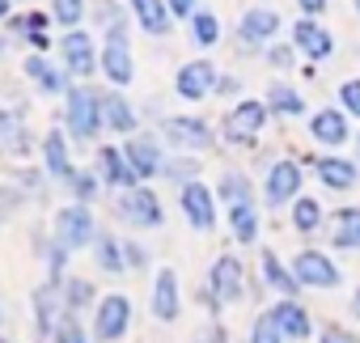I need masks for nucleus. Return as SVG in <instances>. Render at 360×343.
<instances>
[{
	"instance_id": "24",
	"label": "nucleus",
	"mask_w": 360,
	"mask_h": 343,
	"mask_svg": "<svg viewBox=\"0 0 360 343\" xmlns=\"http://www.w3.org/2000/svg\"><path fill=\"white\" fill-rule=\"evenodd\" d=\"M102 119H106V131L115 136H140V110L136 102L123 98V89H102Z\"/></svg>"
},
{
	"instance_id": "17",
	"label": "nucleus",
	"mask_w": 360,
	"mask_h": 343,
	"mask_svg": "<svg viewBox=\"0 0 360 343\" xmlns=\"http://www.w3.org/2000/svg\"><path fill=\"white\" fill-rule=\"evenodd\" d=\"M0 153L13 161H26L30 153H39V136L26 127V106H18V110L0 106Z\"/></svg>"
},
{
	"instance_id": "9",
	"label": "nucleus",
	"mask_w": 360,
	"mask_h": 343,
	"mask_svg": "<svg viewBox=\"0 0 360 343\" xmlns=\"http://www.w3.org/2000/svg\"><path fill=\"white\" fill-rule=\"evenodd\" d=\"M212 305H238L246 297V267L238 254H221L212 267H208V292H204Z\"/></svg>"
},
{
	"instance_id": "27",
	"label": "nucleus",
	"mask_w": 360,
	"mask_h": 343,
	"mask_svg": "<svg viewBox=\"0 0 360 343\" xmlns=\"http://www.w3.org/2000/svg\"><path fill=\"white\" fill-rule=\"evenodd\" d=\"M259 267H263V284H267V288H276L284 301H297L301 284H297V276H292V263H284L276 250H259Z\"/></svg>"
},
{
	"instance_id": "44",
	"label": "nucleus",
	"mask_w": 360,
	"mask_h": 343,
	"mask_svg": "<svg viewBox=\"0 0 360 343\" xmlns=\"http://www.w3.org/2000/svg\"><path fill=\"white\" fill-rule=\"evenodd\" d=\"M51 343H89V330L81 326V318L64 313V318H60V326H56V335H51Z\"/></svg>"
},
{
	"instance_id": "37",
	"label": "nucleus",
	"mask_w": 360,
	"mask_h": 343,
	"mask_svg": "<svg viewBox=\"0 0 360 343\" xmlns=\"http://www.w3.org/2000/svg\"><path fill=\"white\" fill-rule=\"evenodd\" d=\"M47 13L68 34V30H81V22L89 18V0H47Z\"/></svg>"
},
{
	"instance_id": "50",
	"label": "nucleus",
	"mask_w": 360,
	"mask_h": 343,
	"mask_svg": "<svg viewBox=\"0 0 360 343\" xmlns=\"http://www.w3.org/2000/svg\"><path fill=\"white\" fill-rule=\"evenodd\" d=\"M292 5H297V9H301L305 18H314V22H318V18L326 13V0H292Z\"/></svg>"
},
{
	"instance_id": "47",
	"label": "nucleus",
	"mask_w": 360,
	"mask_h": 343,
	"mask_svg": "<svg viewBox=\"0 0 360 343\" xmlns=\"http://www.w3.org/2000/svg\"><path fill=\"white\" fill-rule=\"evenodd\" d=\"M165 5H169V13H174V22H191L204 5H200V0H165Z\"/></svg>"
},
{
	"instance_id": "8",
	"label": "nucleus",
	"mask_w": 360,
	"mask_h": 343,
	"mask_svg": "<svg viewBox=\"0 0 360 343\" xmlns=\"http://www.w3.org/2000/svg\"><path fill=\"white\" fill-rule=\"evenodd\" d=\"M22 77H26L43 98H68V93L77 89L72 72H68L64 64H56L51 56H39V51H30V56L22 60Z\"/></svg>"
},
{
	"instance_id": "20",
	"label": "nucleus",
	"mask_w": 360,
	"mask_h": 343,
	"mask_svg": "<svg viewBox=\"0 0 360 343\" xmlns=\"http://www.w3.org/2000/svg\"><path fill=\"white\" fill-rule=\"evenodd\" d=\"M102 77H106L110 89H127L136 81L131 39H102Z\"/></svg>"
},
{
	"instance_id": "55",
	"label": "nucleus",
	"mask_w": 360,
	"mask_h": 343,
	"mask_svg": "<svg viewBox=\"0 0 360 343\" xmlns=\"http://www.w3.org/2000/svg\"><path fill=\"white\" fill-rule=\"evenodd\" d=\"M356 313H360V292H356Z\"/></svg>"
},
{
	"instance_id": "46",
	"label": "nucleus",
	"mask_w": 360,
	"mask_h": 343,
	"mask_svg": "<svg viewBox=\"0 0 360 343\" xmlns=\"http://www.w3.org/2000/svg\"><path fill=\"white\" fill-rule=\"evenodd\" d=\"M263 60L276 68V72H288L297 64V47L292 43H276V47H263Z\"/></svg>"
},
{
	"instance_id": "21",
	"label": "nucleus",
	"mask_w": 360,
	"mask_h": 343,
	"mask_svg": "<svg viewBox=\"0 0 360 343\" xmlns=\"http://www.w3.org/2000/svg\"><path fill=\"white\" fill-rule=\"evenodd\" d=\"M292 47H297V56H305L309 64H326V60L335 56V34H330L322 22L301 18V22L292 26Z\"/></svg>"
},
{
	"instance_id": "14",
	"label": "nucleus",
	"mask_w": 360,
	"mask_h": 343,
	"mask_svg": "<svg viewBox=\"0 0 360 343\" xmlns=\"http://www.w3.org/2000/svg\"><path fill=\"white\" fill-rule=\"evenodd\" d=\"M131 330V301L123 292H106L94 305V339L98 343H119Z\"/></svg>"
},
{
	"instance_id": "41",
	"label": "nucleus",
	"mask_w": 360,
	"mask_h": 343,
	"mask_svg": "<svg viewBox=\"0 0 360 343\" xmlns=\"http://www.w3.org/2000/svg\"><path fill=\"white\" fill-rule=\"evenodd\" d=\"M102 191H106V187H102V179H98V169H81V165H77V174L68 179V195H72V204H94Z\"/></svg>"
},
{
	"instance_id": "31",
	"label": "nucleus",
	"mask_w": 360,
	"mask_h": 343,
	"mask_svg": "<svg viewBox=\"0 0 360 343\" xmlns=\"http://www.w3.org/2000/svg\"><path fill=\"white\" fill-rule=\"evenodd\" d=\"M263 102H267V110L280 115V119H301V115H305V98H301V89H292L288 81H271Z\"/></svg>"
},
{
	"instance_id": "56",
	"label": "nucleus",
	"mask_w": 360,
	"mask_h": 343,
	"mask_svg": "<svg viewBox=\"0 0 360 343\" xmlns=\"http://www.w3.org/2000/svg\"><path fill=\"white\" fill-rule=\"evenodd\" d=\"M0 326H5V309H0Z\"/></svg>"
},
{
	"instance_id": "36",
	"label": "nucleus",
	"mask_w": 360,
	"mask_h": 343,
	"mask_svg": "<svg viewBox=\"0 0 360 343\" xmlns=\"http://www.w3.org/2000/svg\"><path fill=\"white\" fill-rule=\"evenodd\" d=\"M89 22L102 30V39H106V34L127 30V13H123L119 0H94V5H89Z\"/></svg>"
},
{
	"instance_id": "48",
	"label": "nucleus",
	"mask_w": 360,
	"mask_h": 343,
	"mask_svg": "<svg viewBox=\"0 0 360 343\" xmlns=\"http://www.w3.org/2000/svg\"><path fill=\"white\" fill-rule=\"evenodd\" d=\"M123 254H127V271H144L148 267V250L140 242H123Z\"/></svg>"
},
{
	"instance_id": "26",
	"label": "nucleus",
	"mask_w": 360,
	"mask_h": 343,
	"mask_svg": "<svg viewBox=\"0 0 360 343\" xmlns=\"http://www.w3.org/2000/svg\"><path fill=\"white\" fill-rule=\"evenodd\" d=\"M127 9H131V22L153 39H165L174 30V13L165 0H127Z\"/></svg>"
},
{
	"instance_id": "28",
	"label": "nucleus",
	"mask_w": 360,
	"mask_h": 343,
	"mask_svg": "<svg viewBox=\"0 0 360 343\" xmlns=\"http://www.w3.org/2000/svg\"><path fill=\"white\" fill-rule=\"evenodd\" d=\"M271 318H276V326H280L284 339H309V330H314V318H309V309L301 301H284L280 297L271 305Z\"/></svg>"
},
{
	"instance_id": "30",
	"label": "nucleus",
	"mask_w": 360,
	"mask_h": 343,
	"mask_svg": "<svg viewBox=\"0 0 360 343\" xmlns=\"http://www.w3.org/2000/svg\"><path fill=\"white\" fill-rule=\"evenodd\" d=\"M47 26H51V13H13V18H9V34L26 39L39 56H47V47H51L47 34H43Z\"/></svg>"
},
{
	"instance_id": "4",
	"label": "nucleus",
	"mask_w": 360,
	"mask_h": 343,
	"mask_svg": "<svg viewBox=\"0 0 360 343\" xmlns=\"http://www.w3.org/2000/svg\"><path fill=\"white\" fill-rule=\"evenodd\" d=\"M98 233H102V229H98L89 204H64V208H56V216H51V238L64 242L68 250H94Z\"/></svg>"
},
{
	"instance_id": "32",
	"label": "nucleus",
	"mask_w": 360,
	"mask_h": 343,
	"mask_svg": "<svg viewBox=\"0 0 360 343\" xmlns=\"http://www.w3.org/2000/svg\"><path fill=\"white\" fill-rule=\"evenodd\" d=\"M60 301H64V313H72V318H81L89 305H98L102 297H98V288L89 284V280H81V276H68L64 284H60Z\"/></svg>"
},
{
	"instance_id": "19",
	"label": "nucleus",
	"mask_w": 360,
	"mask_h": 343,
	"mask_svg": "<svg viewBox=\"0 0 360 343\" xmlns=\"http://www.w3.org/2000/svg\"><path fill=\"white\" fill-rule=\"evenodd\" d=\"M314 174L326 191H356L360 187V161L356 157H343V153H326V157H314Z\"/></svg>"
},
{
	"instance_id": "58",
	"label": "nucleus",
	"mask_w": 360,
	"mask_h": 343,
	"mask_svg": "<svg viewBox=\"0 0 360 343\" xmlns=\"http://www.w3.org/2000/svg\"><path fill=\"white\" fill-rule=\"evenodd\" d=\"M0 343H9V339H0Z\"/></svg>"
},
{
	"instance_id": "22",
	"label": "nucleus",
	"mask_w": 360,
	"mask_h": 343,
	"mask_svg": "<svg viewBox=\"0 0 360 343\" xmlns=\"http://www.w3.org/2000/svg\"><path fill=\"white\" fill-rule=\"evenodd\" d=\"M153 318L157 322H178V313H183V288H178V271L174 267H161L153 276Z\"/></svg>"
},
{
	"instance_id": "15",
	"label": "nucleus",
	"mask_w": 360,
	"mask_h": 343,
	"mask_svg": "<svg viewBox=\"0 0 360 343\" xmlns=\"http://www.w3.org/2000/svg\"><path fill=\"white\" fill-rule=\"evenodd\" d=\"M94 169H98V179H102V187L106 191H131V187H144L140 179H136V169H131V161L123 157V144H98L94 148Z\"/></svg>"
},
{
	"instance_id": "45",
	"label": "nucleus",
	"mask_w": 360,
	"mask_h": 343,
	"mask_svg": "<svg viewBox=\"0 0 360 343\" xmlns=\"http://www.w3.org/2000/svg\"><path fill=\"white\" fill-rule=\"evenodd\" d=\"M250 343H284V335H280V326H276L271 309L255 318V326H250Z\"/></svg>"
},
{
	"instance_id": "38",
	"label": "nucleus",
	"mask_w": 360,
	"mask_h": 343,
	"mask_svg": "<svg viewBox=\"0 0 360 343\" xmlns=\"http://www.w3.org/2000/svg\"><path fill=\"white\" fill-rule=\"evenodd\" d=\"M187 30H191V43H195V47H204V51H208V47H217V43H221V34H225L221 18H217L212 9H200V13L187 22Z\"/></svg>"
},
{
	"instance_id": "2",
	"label": "nucleus",
	"mask_w": 360,
	"mask_h": 343,
	"mask_svg": "<svg viewBox=\"0 0 360 343\" xmlns=\"http://www.w3.org/2000/svg\"><path fill=\"white\" fill-rule=\"evenodd\" d=\"M267 123H271V110L263 98H238L229 106V115L221 119V140L233 148H255Z\"/></svg>"
},
{
	"instance_id": "18",
	"label": "nucleus",
	"mask_w": 360,
	"mask_h": 343,
	"mask_svg": "<svg viewBox=\"0 0 360 343\" xmlns=\"http://www.w3.org/2000/svg\"><path fill=\"white\" fill-rule=\"evenodd\" d=\"M284 30V18L267 5H255L238 18V43H246V51H259L267 43H276V34Z\"/></svg>"
},
{
	"instance_id": "6",
	"label": "nucleus",
	"mask_w": 360,
	"mask_h": 343,
	"mask_svg": "<svg viewBox=\"0 0 360 343\" xmlns=\"http://www.w3.org/2000/svg\"><path fill=\"white\" fill-rule=\"evenodd\" d=\"M56 51H60V64L72 72V81H89L94 72H102V47H98V39H94L85 26L60 34Z\"/></svg>"
},
{
	"instance_id": "23",
	"label": "nucleus",
	"mask_w": 360,
	"mask_h": 343,
	"mask_svg": "<svg viewBox=\"0 0 360 343\" xmlns=\"http://www.w3.org/2000/svg\"><path fill=\"white\" fill-rule=\"evenodd\" d=\"M309 140H318L322 148H343L352 140V119L339 106H322L309 115Z\"/></svg>"
},
{
	"instance_id": "43",
	"label": "nucleus",
	"mask_w": 360,
	"mask_h": 343,
	"mask_svg": "<svg viewBox=\"0 0 360 343\" xmlns=\"http://www.w3.org/2000/svg\"><path fill=\"white\" fill-rule=\"evenodd\" d=\"M335 98H339V110H343L347 119H360V77H352V81H339Z\"/></svg>"
},
{
	"instance_id": "54",
	"label": "nucleus",
	"mask_w": 360,
	"mask_h": 343,
	"mask_svg": "<svg viewBox=\"0 0 360 343\" xmlns=\"http://www.w3.org/2000/svg\"><path fill=\"white\" fill-rule=\"evenodd\" d=\"M356 161H360V136H356Z\"/></svg>"
},
{
	"instance_id": "11",
	"label": "nucleus",
	"mask_w": 360,
	"mask_h": 343,
	"mask_svg": "<svg viewBox=\"0 0 360 343\" xmlns=\"http://www.w3.org/2000/svg\"><path fill=\"white\" fill-rule=\"evenodd\" d=\"M217 81H221L217 64H212L208 56H200V60L178 64V72H174V93L183 98V102H208V98H217Z\"/></svg>"
},
{
	"instance_id": "42",
	"label": "nucleus",
	"mask_w": 360,
	"mask_h": 343,
	"mask_svg": "<svg viewBox=\"0 0 360 343\" xmlns=\"http://www.w3.org/2000/svg\"><path fill=\"white\" fill-rule=\"evenodd\" d=\"M47 174H43V165L39 169H13V187L22 191V200H43L47 195Z\"/></svg>"
},
{
	"instance_id": "34",
	"label": "nucleus",
	"mask_w": 360,
	"mask_h": 343,
	"mask_svg": "<svg viewBox=\"0 0 360 343\" xmlns=\"http://www.w3.org/2000/svg\"><path fill=\"white\" fill-rule=\"evenodd\" d=\"M217 200H225V208H233V204H255V183H250V174H242V169H225L221 183H217Z\"/></svg>"
},
{
	"instance_id": "39",
	"label": "nucleus",
	"mask_w": 360,
	"mask_h": 343,
	"mask_svg": "<svg viewBox=\"0 0 360 343\" xmlns=\"http://www.w3.org/2000/svg\"><path fill=\"white\" fill-rule=\"evenodd\" d=\"M161 179H169L178 191H183L187 183H200V157H191V153H174V157L165 161V169H161Z\"/></svg>"
},
{
	"instance_id": "13",
	"label": "nucleus",
	"mask_w": 360,
	"mask_h": 343,
	"mask_svg": "<svg viewBox=\"0 0 360 343\" xmlns=\"http://www.w3.org/2000/svg\"><path fill=\"white\" fill-rule=\"evenodd\" d=\"M292 276H297L301 288H318V292H330V288L343 284V271H339V263L326 250H301V254H292Z\"/></svg>"
},
{
	"instance_id": "5",
	"label": "nucleus",
	"mask_w": 360,
	"mask_h": 343,
	"mask_svg": "<svg viewBox=\"0 0 360 343\" xmlns=\"http://www.w3.org/2000/svg\"><path fill=\"white\" fill-rule=\"evenodd\" d=\"M301 187H305V169L301 161L292 157H276L267 165V174H263V204L276 212V208H292L301 200Z\"/></svg>"
},
{
	"instance_id": "40",
	"label": "nucleus",
	"mask_w": 360,
	"mask_h": 343,
	"mask_svg": "<svg viewBox=\"0 0 360 343\" xmlns=\"http://www.w3.org/2000/svg\"><path fill=\"white\" fill-rule=\"evenodd\" d=\"M322 221H326V212H322V204H318L314 195H301V200L292 204V229H297V233H318Z\"/></svg>"
},
{
	"instance_id": "52",
	"label": "nucleus",
	"mask_w": 360,
	"mask_h": 343,
	"mask_svg": "<svg viewBox=\"0 0 360 343\" xmlns=\"http://www.w3.org/2000/svg\"><path fill=\"white\" fill-rule=\"evenodd\" d=\"M13 18V0H0V22H9Z\"/></svg>"
},
{
	"instance_id": "10",
	"label": "nucleus",
	"mask_w": 360,
	"mask_h": 343,
	"mask_svg": "<svg viewBox=\"0 0 360 343\" xmlns=\"http://www.w3.org/2000/svg\"><path fill=\"white\" fill-rule=\"evenodd\" d=\"M217 187H208L204 179L200 183H187L183 191H178V208H183V216H187V225L195 229V233H212L217 225H221V212H217Z\"/></svg>"
},
{
	"instance_id": "49",
	"label": "nucleus",
	"mask_w": 360,
	"mask_h": 343,
	"mask_svg": "<svg viewBox=\"0 0 360 343\" xmlns=\"http://www.w3.org/2000/svg\"><path fill=\"white\" fill-rule=\"evenodd\" d=\"M238 93H242V77L221 72V81H217V98H238Z\"/></svg>"
},
{
	"instance_id": "25",
	"label": "nucleus",
	"mask_w": 360,
	"mask_h": 343,
	"mask_svg": "<svg viewBox=\"0 0 360 343\" xmlns=\"http://www.w3.org/2000/svg\"><path fill=\"white\" fill-rule=\"evenodd\" d=\"M30 305H34V330H39V339H51L56 326H60V318H64L60 288H56V284H39V288L30 292Z\"/></svg>"
},
{
	"instance_id": "57",
	"label": "nucleus",
	"mask_w": 360,
	"mask_h": 343,
	"mask_svg": "<svg viewBox=\"0 0 360 343\" xmlns=\"http://www.w3.org/2000/svg\"><path fill=\"white\" fill-rule=\"evenodd\" d=\"M352 5H356V13H360V0H352Z\"/></svg>"
},
{
	"instance_id": "16",
	"label": "nucleus",
	"mask_w": 360,
	"mask_h": 343,
	"mask_svg": "<svg viewBox=\"0 0 360 343\" xmlns=\"http://www.w3.org/2000/svg\"><path fill=\"white\" fill-rule=\"evenodd\" d=\"M123 157L131 161V169H136V179L140 183H148V179H161V169H165V148H161V136L157 131H140V136H131V140H123Z\"/></svg>"
},
{
	"instance_id": "29",
	"label": "nucleus",
	"mask_w": 360,
	"mask_h": 343,
	"mask_svg": "<svg viewBox=\"0 0 360 343\" xmlns=\"http://www.w3.org/2000/svg\"><path fill=\"white\" fill-rule=\"evenodd\" d=\"M225 225H229L233 242H242V246H255V242H259V229H263L259 204H233V208H225Z\"/></svg>"
},
{
	"instance_id": "53",
	"label": "nucleus",
	"mask_w": 360,
	"mask_h": 343,
	"mask_svg": "<svg viewBox=\"0 0 360 343\" xmlns=\"http://www.w3.org/2000/svg\"><path fill=\"white\" fill-rule=\"evenodd\" d=\"M9 43H13V34H9V30H0V56L9 51Z\"/></svg>"
},
{
	"instance_id": "1",
	"label": "nucleus",
	"mask_w": 360,
	"mask_h": 343,
	"mask_svg": "<svg viewBox=\"0 0 360 343\" xmlns=\"http://www.w3.org/2000/svg\"><path fill=\"white\" fill-rule=\"evenodd\" d=\"M64 131H68V140H77V144H94V140L106 131L102 93H98V89L77 85V89L64 98Z\"/></svg>"
},
{
	"instance_id": "12",
	"label": "nucleus",
	"mask_w": 360,
	"mask_h": 343,
	"mask_svg": "<svg viewBox=\"0 0 360 343\" xmlns=\"http://www.w3.org/2000/svg\"><path fill=\"white\" fill-rule=\"evenodd\" d=\"M39 161H43V174L56 187H68V179L77 174V165H72V144H68L64 127H47L39 136Z\"/></svg>"
},
{
	"instance_id": "35",
	"label": "nucleus",
	"mask_w": 360,
	"mask_h": 343,
	"mask_svg": "<svg viewBox=\"0 0 360 343\" xmlns=\"http://www.w3.org/2000/svg\"><path fill=\"white\" fill-rule=\"evenodd\" d=\"M94 263H98L106 276H123V271H127L123 242H119L115 233H98V242H94Z\"/></svg>"
},
{
	"instance_id": "7",
	"label": "nucleus",
	"mask_w": 360,
	"mask_h": 343,
	"mask_svg": "<svg viewBox=\"0 0 360 343\" xmlns=\"http://www.w3.org/2000/svg\"><path fill=\"white\" fill-rule=\"evenodd\" d=\"M115 216L131 229H161L165 225V208L157 200L153 187H131V191H119L115 195Z\"/></svg>"
},
{
	"instance_id": "51",
	"label": "nucleus",
	"mask_w": 360,
	"mask_h": 343,
	"mask_svg": "<svg viewBox=\"0 0 360 343\" xmlns=\"http://www.w3.org/2000/svg\"><path fill=\"white\" fill-rule=\"evenodd\" d=\"M322 343H356V339H352L343 326H326V330H322Z\"/></svg>"
},
{
	"instance_id": "3",
	"label": "nucleus",
	"mask_w": 360,
	"mask_h": 343,
	"mask_svg": "<svg viewBox=\"0 0 360 343\" xmlns=\"http://www.w3.org/2000/svg\"><path fill=\"white\" fill-rule=\"evenodd\" d=\"M157 136L174 153H191V157H200L217 144V127L200 115H165V119H157Z\"/></svg>"
},
{
	"instance_id": "33",
	"label": "nucleus",
	"mask_w": 360,
	"mask_h": 343,
	"mask_svg": "<svg viewBox=\"0 0 360 343\" xmlns=\"http://www.w3.org/2000/svg\"><path fill=\"white\" fill-rule=\"evenodd\" d=\"M330 246H335V250H360V208H356V204L335 212Z\"/></svg>"
}]
</instances>
